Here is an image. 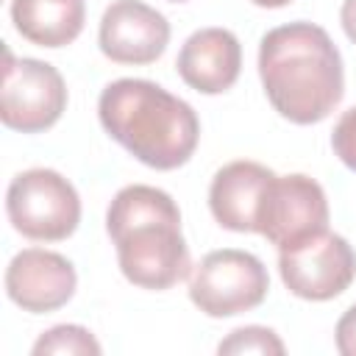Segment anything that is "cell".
Listing matches in <instances>:
<instances>
[{
    "instance_id": "2e32d148",
    "label": "cell",
    "mask_w": 356,
    "mask_h": 356,
    "mask_svg": "<svg viewBox=\"0 0 356 356\" xmlns=\"http://www.w3.org/2000/svg\"><path fill=\"white\" fill-rule=\"evenodd\" d=\"M331 147L337 153V159L356 172V106L348 108L337 125H334V134H331Z\"/></svg>"
},
{
    "instance_id": "ba28073f",
    "label": "cell",
    "mask_w": 356,
    "mask_h": 356,
    "mask_svg": "<svg viewBox=\"0 0 356 356\" xmlns=\"http://www.w3.org/2000/svg\"><path fill=\"white\" fill-rule=\"evenodd\" d=\"M323 228H328L323 186L303 172L273 175L259 211V234L281 250Z\"/></svg>"
},
{
    "instance_id": "277c9868",
    "label": "cell",
    "mask_w": 356,
    "mask_h": 356,
    "mask_svg": "<svg viewBox=\"0 0 356 356\" xmlns=\"http://www.w3.org/2000/svg\"><path fill=\"white\" fill-rule=\"evenodd\" d=\"M6 214L22 236L33 242H61L72 236L81 222V197L61 172L33 167L11 178Z\"/></svg>"
},
{
    "instance_id": "7c38bea8",
    "label": "cell",
    "mask_w": 356,
    "mask_h": 356,
    "mask_svg": "<svg viewBox=\"0 0 356 356\" xmlns=\"http://www.w3.org/2000/svg\"><path fill=\"white\" fill-rule=\"evenodd\" d=\"M273 175L275 172L259 161H231L220 167L209 186L214 220L236 234H259V211Z\"/></svg>"
},
{
    "instance_id": "6da1fadb",
    "label": "cell",
    "mask_w": 356,
    "mask_h": 356,
    "mask_svg": "<svg viewBox=\"0 0 356 356\" xmlns=\"http://www.w3.org/2000/svg\"><path fill=\"white\" fill-rule=\"evenodd\" d=\"M259 78L273 108L295 125L325 120L345 95L342 56L314 22L267 31L259 44Z\"/></svg>"
},
{
    "instance_id": "5bb4252c",
    "label": "cell",
    "mask_w": 356,
    "mask_h": 356,
    "mask_svg": "<svg viewBox=\"0 0 356 356\" xmlns=\"http://www.w3.org/2000/svg\"><path fill=\"white\" fill-rule=\"evenodd\" d=\"M33 356H100L103 348L95 339V334L83 325H53L33 342Z\"/></svg>"
},
{
    "instance_id": "e0dca14e",
    "label": "cell",
    "mask_w": 356,
    "mask_h": 356,
    "mask_svg": "<svg viewBox=\"0 0 356 356\" xmlns=\"http://www.w3.org/2000/svg\"><path fill=\"white\" fill-rule=\"evenodd\" d=\"M337 350L342 356H356V303L337 323Z\"/></svg>"
},
{
    "instance_id": "ffe728a7",
    "label": "cell",
    "mask_w": 356,
    "mask_h": 356,
    "mask_svg": "<svg viewBox=\"0 0 356 356\" xmlns=\"http://www.w3.org/2000/svg\"><path fill=\"white\" fill-rule=\"evenodd\" d=\"M170 3H186V0H170Z\"/></svg>"
},
{
    "instance_id": "3957f363",
    "label": "cell",
    "mask_w": 356,
    "mask_h": 356,
    "mask_svg": "<svg viewBox=\"0 0 356 356\" xmlns=\"http://www.w3.org/2000/svg\"><path fill=\"white\" fill-rule=\"evenodd\" d=\"M122 275L142 289H170L192 270L175 200L156 186H122L106 211Z\"/></svg>"
},
{
    "instance_id": "7a4b0ae2",
    "label": "cell",
    "mask_w": 356,
    "mask_h": 356,
    "mask_svg": "<svg viewBox=\"0 0 356 356\" xmlns=\"http://www.w3.org/2000/svg\"><path fill=\"white\" fill-rule=\"evenodd\" d=\"M97 117L114 142L153 170L186 164L200 139L195 108L145 78L111 81L100 92Z\"/></svg>"
},
{
    "instance_id": "5b68a950",
    "label": "cell",
    "mask_w": 356,
    "mask_h": 356,
    "mask_svg": "<svg viewBox=\"0 0 356 356\" xmlns=\"http://www.w3.org/2000/svg\"><path fill=\"white\" fill-rule=\"evenodd\" d=\"M270 289L261 259L248 250L222 248L200 259L189 275V300L209 317H234L256 309Z\"/></svg>"
},
{
    "instance_id": "52a82bcc",
    "label": "cell",
    "mask_w": 356,
    "mask_h": 356,
    "mask_svg": "<svg viewBox=\"0 0 356 356\" xmlns=\"http://www.w3.org/2000/svg\"><path fill=\"white\" fill-rule=\"evenodd\" d=\"M284 286L303 300H331L356 278V250L345 236L323 228L278 250Z\"/></svg>"
},
{
    "instance_id": "30bf717a",
    "label": "cell",
    "mask_w": 356,
    "mask_h": 356,
    "mask_svg": "<svg viewBox=\"0 0 356 356\" xmlns=\"http://www.w3.org/2000/svg\"><path fill=\"white\" fill-rule=\"evenodd\" d=\"M75 286L78 275L72 261L56 250L25 248L6 267V295L31 314L61 309L75 295Z\"/></svg>"
},
{
    "instance_id": "8fae6325",
    "label": "cell",
    "mask_w": 356,
    "mask_h": 356,
    "mask_svg": "<svg viewBox=\"0 0 356 356\" xmlns=\"http://www.w3.org/2000/svg\"><path fill=\"white\" fill-rule=\"evenodd\" d=\"M175 67L195 92L222 95L239 78L242 44L228 28H200L181 44Z\"/></svg>"
},
{
    "instance_id": "9c48e42d",
    "label": "cell",
    "mask_w": 356,
    "mask_h": 356,
    "mask_svg": "<svg viewBox=\"0 0 356 356\" xmlns=\"http://www.w3.org/2000/svg\"><path fill=\"white\" fill-rule=\"evenodd\" d=\"M97 42L117 64H153L170 44V22L142 0H114L103 11Z\"/></svg>"
},
{
    "instance_id": "ac0fdd59",
    "label": "cell",
    "mask_w": 356,
    "mask_h": 356,
    "mask_svg": "<svg viewBox=\"0 0 356 356\" xmlns=\"http://www.w3.org/2000/svg\"><path fill=\"white\" fill-rule=\"evenodd\" d=\"M339 19H342V28H345L348 39L356 44V0H345V3H342Z\"/></svg>"
},
{
    "instance_id": "d6986e66",
    "label": "cell",
    "mask_w": 356,
    "mask_h": 356,
    "mask_svg": "<svg viewBox=\"0 0 356 356\" xmlns=\"http://www.w3.org/2000/svg\"><path fill=\"white\" fill-rule=\"evenodd\" d=\"M253 6H261V8H284V6H289L292 0H250Z\"/></svg>"
},
{
    "instance_id": "9a60e30c",
    "label": "cell",
    "mask_w": 356,
    "mask_h": 356,
    "mask_svg": "<svg viewBox=\"0 0 356 356\" xmlns=\"http://www.w3.org/2000/svg\"><path fill=\"white\" fill-rule=\"evenodd\" d=\"M220 353L225 356H242V353H261V356H281L286 348L281 342V337L273 331V328H264V325H245V328H236L231 331L220 345H217Z\"/></svg>"
},
{
    "instance_id": "4fadbf2b",
    "label": "cell",
    "mask_w": 356,
    "mask_h": 356,
    "mask_svg": "<svg viewBox=\"0 0 356 356\" xmlns=\"http://www.w3.org/2000/svg\"><path fill=\"white\" fill-rule=\"evenodd\" d=\"M83 0H11L17 33L39 47H64L83 31Z\"/></svg>"
},
{
    "instance_id": "8992f818",
    "label": "cell",
    "mask_w": 356,
    "mask_h": 356,
    "mask_svg": "<svg viewBox=\"0 0 356 356\" xmlns=\"http://www.w3.org/2000/svg\"><path fill=\"white\" fill-rule=\"evenodd\" d=\"M67 108V86L61 72L39 58H14L6 50L0 120L19 134H39L58 122Z\"/></svg>"
}]
</instances>
